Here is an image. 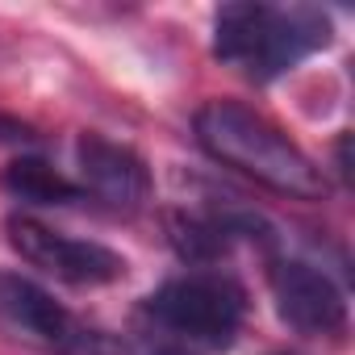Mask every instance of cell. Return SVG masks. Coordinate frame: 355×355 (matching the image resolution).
<instances>
[{
  "instance_id": "obj_4",
  "label": "cell",
  "mask_w": 355,
  "mask_h": 355,
  "mask_svg": "<svg viewBox=\"0 0 355 355\" xmlns=\"http://www.w3.org/2000/svg\"><path fill=\"white\" fill-rule=\"evenodd\" d=\"M9 243L17 247V255L26 263L42 268L46 276L76 284V288H96V284H113L125 276V259L113 247L71 239V234L51 230L34 218H9Z\"/></svg>"
},
{
  "instance_id": "obj_9",
  "label": "cell",
  "mask_w": 355,
  "mask_h": 355,
  "mask_svg": "<svg viewBox=\"0 0 355 355\" xmlns=\"http://www.w3.org/2000/svg\"><path fill=\"white\" fill-rule=\"evenodd\" d=\"M230 222L226 218H201V214H167V239L184 263L209 268L230 247Z\"/></svg>"
},
{
  "instance_id": "obj_7",
  "label": "cell",
  "mask_w": 355,
  "mask_h": 355,
  "mask_svg": "<svg viewBox=\"0 0 355 355\" xmlns=\"http://www.w3.org/2000/svg\"><path fill=\"white\" fill-rule=\"evenodd\" d=\"M0 326H9L17 334H30L38 343L63 347L76 330L71 313L34 280L13 276V272H0Z\"/></svg>"
},
{
  "instance_id": "obj_5",
  "label": "cell",
  "mask_w": 355,
  "mask_h": 355,
  "mask_svg": "<svg viewBox=\"0 0 355 355\" xmlns=\"http://www.w3.org/2000/svg\"><path fill=\"white\" fill-rule=\"evenodd\" d=\"M268 280L280 322L297 334H338L347 326V297L322 268L305 259H276Z\"/></svg>"
},
{
  "instance_id": "obj_3",
  "label": "cell",
  "mask_w": 355,
  "mask_h": 355,
  "mask_svg": "<svg viewBox=\"0 0 355 355\" xmlns=\"http://www.w3.org/2000/svg\"><path fill=\"white\" fill-rule=\"evenodd\" d=\"M146 309L171 334H184L189 343L222 351L234 343L247 318V293L222 272H189V276L167 280L146 301Z\"/></svg>"
},
{
  "instance_id": "obj_11",
  "label": "cell",
  "mask_w": 355,
  "mask_h": 355,
  "mask_svg": "<svg viewBox=\"0 0 355 355\" xmlns=\"http://www.w3.org/2000/svg\"><path fill=\"white\" fill-rule=\"evenodd\" d=\"M0 130H5V134H0L5 142H34V130L21 125V121H5V117H0Z\"/></svg>"
},
{
  "instance_id": "obj_12",
  "label": "cell",
  "mask_w": 355,
  "mask_h": 355,
  "mask_svg": "<svg viewBox=\"0 0 355 355\" xmlns=\"http://www.w3.org/2000/svg\"><path fill=\"white\" fill-rule=\"evenodd\" d=\"M150 355H193L189 347H180V343H163V347H155Z\"/></svg>"
},
{
  "instance_id": "obj_6",
  "label": "cell",
  "mask_w": 355,
  "mask_h": 355,
  "mask_svg": "<svg viewBox=\"0 0 355 355\" xmlns=\"http://www.w3.org/2000/svg\"><path fill=\"white\" fill-rule=\"evenodd\" d=\"M76 159H80L84 193H92L109 209L134 214L150 201V171H146L138 150H130L105 134H80Z\"/></svg>"
},
{
  "instance_id": "obj_1",
  "label": "cell",
  "mask_w": 355,
  "mask_h": 355,
  "mask_svg": "<svg viewBox=\"0 0 355 355\" xmlns=\"http://www.w3.org/2000/svg\"><path fill=\"white\" fill-rule=\"evenodd\" d=\"M197 138L218 163L268 184L272 193H284L293 201H322L330 193L322 167L276 121H268L251 105H239V101L201 105Z\"/></svg>"
},
{
  "instance_id": "obj_10",
  "label": "cell",
  "mask_w": 355,
  "mask_h": 355,
  "mask_svg": "<svg viewBox=\"0 0 355 355\" xmlns=\"http://www.w3.org/2000/svg\"><path fill=\"white\" fill-rule=\"evenodd\" d=\"M63 355H130V347L117 338V334H105V330H71V338L59 347Z\"/></svg>"
},
{
  "instance_id": "obj_2",
  "label": "cell",
  "mask_w": 355,
  "mask_h": 355,
  "mask_svg": "<svg viewBox=\"0 0 355 355\" xmlns=\"http://www.w3.org/2000/svg\"><path fill=\"white\" fill-rule=\"evenodd\" d=\"M326 42H330V21L313 9L226 5L214 30V55L259 84L284 76Z\"/></svg>"
},
{
  "instance_id": "obj_13",
  "label": "cell",
  "mask_w": 355,
  "mask_h": 355,
  "mask_svg": "<svg viewBox=\"0 0 355 355\" xmlns=\"http://www.w3.org/2000/svg\"><path fill=\"white\" fill-rule=\"evenodd\" d=\"M280 355H288V351H280Z\"/></svg>"
},
{
  "instance_id": "obj_8",
  "label": "cell",
  "mask_w": 355,
  "mask_h": 355,
  "mask_svg": "<svg viewBox=\"0 0 355 355\" xmlns=\"http://www.w3.org/2000/svg\"><path fill=\"white\" fill-rule=\"evenodd\" d=\"M0 184H5L9 197L26 205H71L84 197V189L71 184L63 171H55L46 159H13L0 171Z\"/></svg>"
}]
</instances>
